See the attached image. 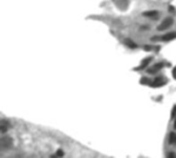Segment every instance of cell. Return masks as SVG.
<instances>
[{
	"instance_id": "17",
	"label": "cell",
	"mask_w": 176,
	"mask_h": 158,
	"mask_svg": "<svg viewBox=\"0 0 176 158\" xmlns=\"http://www.w3.org/2000/svg\"><path fill=\"white\" fill-rule=\"evenodd\" d=\"M144 49H145V50H146V51H149V50H151V47H147V46H146V47H145V48H144Z\"/></svg>"
},
{
	"instance_id": "11",
	"label": "cell",
	"mask_w": 176,
	"mask_h": 158,
	"mask_svg": "<svg viewBox=\"0 0 176 158\" xmlns=\"http://www.w3.org/2000/svg\"><path fill=\"white\" fill-rule=\"evenodd\" d=\"M176 117V106H173V109H172V113H171V119H174Z\"/></svg>"
},
{
	"instance_id": "4",
	"label": "cell",
	"mask_w": 176,
	"mask_h": 158,
	"mask_svg": "<svg viewBox=\"0 0 176 158\" xmlns=\"http://www.w3.org/2000/svg\"><path fill=\"white\" fill-rule=\"evenodd\" d=\"M175 38H176V31L169 32V33L163 35V37H162V39H163L164 42H170V40H172V39H175Z\"/></svg>"
},
{
	"instance_id": "14",
	"label": "cell",
	"mask_w": 176,
	"mask_h": 158,
	"mask_svg": "<svg viewBox=\"0 0 176 158\" xmlns=\"http://www.w3.org/2000/svg\"><path fill=\"white\" fill-rule=\"evenodd\" d=\"M172 75H173L174 79H175V80H176V66L173 68V70H172Z\"/></svg>"
},
{
	"instance_id": "7",
	"label": "cell",
	"mask_w": 176,
	"mask_h": 158,
	"mask_svg": "<svg viewBox=\"0 0 176 158\" xmlns=\"http://www.w3.org/2000/svg\"><path fill=\"white\" fill-rule=\"evenodd\" d=\"M163 85H165V81L162 79V77L157 78L156 80L151 83V86H153V87H161V86H163Z\"/></svg>"
},
{
	"instance_id": "12",
	"label": "cell",
	"mask_w": 176,
	"mask_h": 158,
	"mask_svg": "<svg viewBox=\"0 0 176 158\" xmlns=\"http://www.w3.org/2000/svg\"><path fill=\"white\" fill-rule=\"evenodd\" d=\"M141 84H146V85H148V84L151 83V82H149V80H148V79H145V78H143L142 80H141V82H140Z\"/></svg>"
},
{
	"instance_id": "13",
	"label": "cell",
	"mask_w": 176,
	"mask_h": 158,
	"mask_svg": "<svg viewBox=\"0 0 176 158\" xmlns=\"http://www.w3.org/2000/svg\"><path fill=\"white\" fill-rule=\"evenodd\" d=\"M64 155L63 153V150H61V149H59L58 151H57V156H60V157H62V156Z\"/></svg>"
},
{
	"instance_id": "16",
	"label": "cell",
	"mask_w": 176,
	"mask_h": 158,
	"mask_svg": "<svg viewBox=\"0 0 176 158\" xmlns=\"http://www.w3.org/2000/svg\"><path fill=\"white\" fill-rule=\"evenodd\" d=\"M169 157H175V154H174V153H171V154H169Z\"/></svg>"
},
{
	"instance_id": "6",
	"label": "cell",
	"mask_w": 176,
	"mask_h": 158,
	"mask_svg": "<svg viewBox=\"0 0 176 158\" xmlns=\"http://www.w3.org/2000/svg\"><path fill=\"white\" fill-rule=\"evenodd\" d=\"M8 128H9V123L6 120H1V122H0V130H1V132L4 133V132L7 131Z\"/></svg>"
},
{
	"instance_id": "1",
	"label": "cell",
	"mask_w": 176,
	"mask_h": 158,
	"mask_svg": "<svg viewBox=\"0 0 176 158\" xmlns=\"http://www.w3.org/2000/svg\"><path fill=\"white\" fill-rule=\"evenodd\" d=\"M0 146H1L2 149H8V148H10L13 146V140L8 136L2 137L1 141H0Z\"/></svg>"
},
{
	"instance_id": "5",
	"label": "cell",
	"mask_w": 176,
	"mask_h": 158,
	"mask_svg": "<svg viewBox=\"0 0 176 158\" xmlns=\"http://www.w3.org/2000/svg\"><path fill=\"white\" fill-rule=\"evenodd\" d=\"M151 60H153V57H147V58H145V59H144V60L142 61V62H141V64L139 65V67H137L136 69L142 70V69H144V68H146V67H147V65L149 64V62H151Z\"/></svg>"
},
{
	"instance_id": "15",
	"label": "cell",
	"mask_w": 176,
	"mask_h": 158,
	"mask_svg": "<svg viewBox=\"0 0 176 158\" xmlns=\"http://www.w3.org/2000/svg\"><path fill=\"white\" fill-rule=\"evenodd\" d=\"M169 11H171V13H173V11H175V8H174L173 6H170V7H169Z\"/></svg>"
},
{
	"instance_id": "9",
	"label": "cell",
	"mask_w": 176,
	"mask_h": 158,
	"mask_svg": "<svg viewBox=\"0 0 176 158\" xmlns=\"http://www.w3.org/2000/svg\"><path fill=\"white\" fill-rule=\"evenodd\" d=\"M143 16L148 17V18H153V17L158 16V11H145L143 13Z\"/></svg>"
},
{
	"instance_id": "10",
	"label": "cell",
	"mask_w": 176,
	"mask_h": 158,
	"mask_svg": "<svg viewBox=\"0 0 176 158\" xmlns=\"http://www.w3.org/2000/svg\"><path fill=\"white\" fill-rule=\"evenodd\" d=\"M169 143L171 144V145H174V144H176V134L175 133H170V135H169Z\"/></svg>"
},
{
	"instance_id": "18",
	"label": "cell",
	"mask_w": 176,
	"mask_h": 158,
	"mask_svg": "<svg viewBox=\"0 0 176 158\" xmlns=\"http://www.w3.org/2000/svg\"><path fill=\"white\" fill-rule=\"evenodd\" d=\"M174 128H176V117H175V122H174Z\"/></svg>"
},
{
	"instance_id": "2",
	"label": "cell",
	"mask_w": 176,
	"mask_h": 158,
	"mask_svg": "<svg viewBox=\"0 0 176 158\" xmlns=\"http://www.w3.org/2000/svg\"><path fill=\"white\" fill-rule=\"evenodd\" d=\"M172 24H173V19L167 18V19H165V21H163V23L159 26L158 29L160 30V31H163V30H165V29H168Z\"/></svg>"
},
{
	"instance_id": "8",
	"label": "cell",
	"mask_w": 176,
	"mask_h": 158,
	"mask_svg": "<svg viewBox=\"0 0 176 158\" xmlns=\"http://www.w3.org/2000/svg\"><path fill=\"white\" fill-rule=\"evenodd\" d=\"M125 44H127L129 48H131V49H136V48H137V44L133 42V40H131V39H128V38L125 39Z\"/></svg>"
},
{
	"instance_id": "3",
	"label": "cell",
	"mask_w": 176,
	"mask_h": 158,
	"mask_svg": "<svg viewBox=\"0 0 176 158\" xmlns=\"http://www.w3.org/2000/svg\"><path fill=\"white\" fill-rule=\"evenodd\" d=\"M164 66H165V63L164 62H158V63H156L155 65H153L151 68H148V73H158V71H160V70H161Z\"/></svg>"
}]
</instances>
